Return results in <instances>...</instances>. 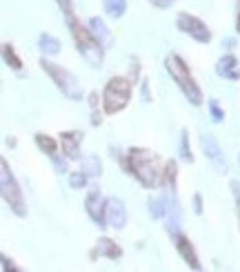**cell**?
I'll return each instance as SVG.
<instances>
[{
	"mask_svg": "<svg viewBox=\"0 0 240 272\" xmlns=\"http://www.w3.org/2000/svg\"><path fill=\"white\" fill-rule=\"evenodd\" d=\"M127 167H129V172L136 176V181L147 190L158 188L165 181V170L160 172V167H158V156L151 150H144V147L129 150Z\"/></svg>",
	"mask_w": 240,
	"mask_h": 272,
	"instance_id": "cell-1",
	"label": "cell"
},
{
	"mask_svg": "<svg viewBox=\"0 0 240 272\" xmlns=\"http://www.w3.org/2000/svg\"><path fill=\"white\" fill-rule=\"evenodd\" d=\"M67 23H69V29H72V36H73V40H76V47H78V52H80V56L92 65L94 69H98L102 65V60H105V47L94 38L92 29H87V27H82V25L78 23L76 16L67 18Z\"/></svg>",
	"mask_w": 240,
	"mask_h": 272,
	"instance_id": "cell-2",
	"label": "cell"
},
{
	"mask_svg": "<svg viewBox=\"0 0 240 272\" xmlns=\"http://www.w3.org/2000/svg\"><path fill=\"white\" fill-rule=\"evenodd\" d=\"M165 67H167V72L171 74V78L176 81V85L180 87V92L187 96V101L192 103L193 107L202 105V92L196 85L193 76L189 74V67L185 65V60L180 58V56H176V54H169L167 58H165Z\"/></svg>",
	"mask_w": 240,
	"mask_h": 272,
	"instance_id": "cell-3",
	"label": "cell"
},
{
	"mask_svg": "<svg viewBox=\"0 0 240 272\" xmlns=\"http://www.w3.org/2000/svg\"><path fill=\"white\" fill-rule=\"evenodd\" d=\"M131 81L125 76H114L109 78V83L105 85L102 92V109L105 114H118L127 107L131 98Z\"/></svg>",
	"mask_w": 240,
	"mask_h": 272,
	"instance_id": "cell-4",
	"label": "cell"
},
{
	"mask_svg": "<svg viewBox=\"0 0 240 272\" xmlns=\"http://www.w3.org/2000/svg\"><path fill=\"white\" fill-rule=\"evenodd\" d=\"M0 190H2V199L11 208V212L16 217H24L27 214V205H24V196L20 192V185L16 181V176L11 174L7 161H0Z\"/></svg>",
	"mask_w": 240,
	"mask_h": 272,
	"instance_id": "cell-5",
	"label": "cell"
},
{
	"mask_svg": "<svg viewBox=\"0 0 240 272\" xmlns=\"http://www.w3.org/2000/svg\"><path fill=\"white\" fill-rule=\"evenodd\" d=\"M40 67L45 69V74H47V76L51 78L53 83L58 85V89H60V92H63L67 98H72V101H80V98H82V87H80V83H78V78L73 76L69 69L60 67V65L49 63L47 58L40 60Z\"/></svg>",
	"mask_w": 240,
	"mask_h": 272,
	"instance_id": "cell-6",
	"label": "cell"
},
{
	"mask_svg": "<svg viewBox=\"0 0 240 272\" xmlns=\"http://www.w3.org/2000/svg\"><path fill=\"white\" fill-rule=\"evenodd\" d=\"M176 25L183 34L192 36V38L198 40V43H209V40H212V31H209V27H207L200 18H196V16H192V14H185V11L183 14H178Z\"/></svg>",
	"mask_w": 240,
	"mask_h": 272,
	"instance_id": "cell-7",
	"label": "cell"
},
{
	"mask_svg": "<svg viewBox=\"0 0 240 272\" xmlns=\"http://www.w3.org/2000/svg\"><path fill=\"white\" fill-rule=\"evenodd\" d=\"M85 210H87V214L92 217L94 223H98L100 228L107 225V201L102 199L98 188L89 190V194H87V199H85Z\"/></svg>",
	"mask_w": 240,
	"mask_h": 272,
	"instance_id": "cell-8",
	"label": "cell"
},
{
	"mask_svg": "<svg viewBox=\"0 0 240 272\" xmlns=\"http://www.w3.org/2000/svg\"><path fill=\"white\" fill-rule=\"evenodd\" d=\"M200 145H202V150H205L207 159L214 163V167L225 174V172H227V161H225V154H222V150H220V145H218L216 138H214L212 134H202Z\"/></svg>",
	"mask_w": 240,
	"mask_h": 272,
	"instance_id": "cell-9",
	"label": "cell"
},
{
	"mask_svg": "<svg viewBox=\"0 0 240 272\" xmlns=\"http://www.w3.org/2000/svg\"><path fill=\"white\" fill-rule=\"evenodd\" d=\"M107 223L114 230H122L127 225V210L125 203L116 196H109L107 199Z\"/></svg>",
	"mask_w": 240,
	"mask_h": 272,
	"instance_id": "cell-10",
	"label": "cell"
},
{
	"mask_svg": "<svg viewBox=\"0 0 240 272\" xmlns=\"http://www.w3.org/2000/svg\"><path fill=\"white\" fill-rule=\"evenodd\" d=\"M173 243H176V250H178V254L183 257V261L187 263L192 270H200V261H198V257H196V252H193V245H192V241H189L187 237H183L180 232H176L173 234Z\"/></svg>",
	"mask_w": 240,
	"mask_h": 272,
	"instance_id": "cell-11",
	"label": "cell"
},
{
	"mask_svg": "<svg viewBox=\"0 0 240 272\" xmlns=\"http://www.w3.org/2000/svg\"><path fill=\"white\" fill-rule=\"evenodd\" d=\"M80 143H82V132H63L60 134V145H63V154L69 161L80 159Z\"/></svg>",
	"mask_w": 240,
	"mask_h": 272,
	"instance_id": "cell-12",
	"label": "cell"
},
{
	"mask_svg": "<svg viewBox=\"0 0 240 272\" xmlns=\"http://www.w3.org/2000/svg\"><path fill=\"white\" fill-rule=\"evenodd\" d=\"M165 199H167V210H165V217H167V230L171 234H176V232H180V205H178V201H176V192L169 190Z\"/></svg>",
	"mask_w": 240,
	"mask_h": 272,
	"instance_id": "cell-13",
	"label": "cell"
},
{
	"mask_svg": "<svg viewBox=\"0 0 240 272\" xmlns=\"http://www.w3.org/2000/svg\"><path fill=\"white\" fill-rule=\"evenodd\" d=\"M89 29H92V34H94V38L98 40V43L105 47V52L107 49H111V45H114V34L109 31V27L105 25V20L102 18H89Z\"/></svg>",
	"mask_w": 240,
	"mask_h": 272,
	"instance_id": "cell-14",
	"label": "cell"
},
{
	"mask_svg": "<svg viewBox=\"0 0 240 272\" xmlns=\"http://www.w3.org/2000/svg\"><path fill=\"white\" fill-rule=\"evenodd\" d=\"M216 74L222 76V78H229V81H240V69H238V60H236V56L227 54L225 58L218 60Z\"/></svg>",
	"mask_w": 240,
	"mask_h": 272,
	"instance_id": "cell-15",
	"label": "cell"
},
{
	"mask_svg": "<svg viewBox=\"0 0 240 272\" xmlns=\"http://www.w3.org/2000/svg\"><path fill=\"white\" fill-rule=\"evenodd\" d=\"M96 254H100V257H107V259H120L122 257V250L116 245V241H111L109 237H102L100 241L96 243V252L92 254V257H96Z\"/></svg>",
	"mask_w": 240,
	"mask_h": 272,
	"instance_id": "cell-16",
	"label": "cell"
},
{
	"mask_svg": "<svg viewBox=\"0 0 240 272\" xmlns=\"http://www.w3.org/2000/svg\"><path fill=\"white\" fill-rule=\"evenodd\" d=\"M102 7L109 18H120L127 11V0H102Z\"/></svg>",
	"mask_w": 240,
	"mask_h": 272,
	"instance_id": "cell-17",
	"label": "cell"
},
{
	"mask_svg": "<svg viewBox=\"0 0 240 272\" xmlns=\"http://www.w3.org/2000/svg\"><path fill=\"white\" fill-rule=\"evenodd\" d=\"M38 45H40V49H43V54H47V56H56V54L60 52V40H58L56 36H51V34L40 36Z\"/></svg>",
	"mask_w": 240,
	"mask_h": 272,
	"instance_id": "cell-18",
	"label": "cell"
},
{
	"mask_svg": "<svg viewBox=\"0 0 240 272\" xmlns=\"http://www.w3.org/2000/svg\"><path fill=\"white\" fill-rule=\"evenodd\" d=\"M82 172H85L87 176H92V179H96V176L102 174V165H100V159L94 154L85 156L82 159Z\"/></svg>",
	"mask_w": 240,
	"mask_h": 272,
	"instance_id": "cell-19",
	"label": "cell"
},
{
	"mask_svg": "<svg viewBox=\"0 0 240 272\" xmlns=\"http://www.w3.org/2000/svg\"><path fill=\"white\" fill-rule=\"evenodd\" d=\"M36 145H38L43 152H47L49 156H53V154H56V150H58L56 138H51L49 134H36Z\"/></svg>",
	"mask_w": 240,
	"mask_h": 272,
	"instance_id": "cell-20",
	"label": "cell"
},
{
	"mask_svg": "<svg viewBox=\"0 0 240 272\" xmlns=\"http://www.w3.org/2000/svg\"><path fill=\"white\" fill-rule=\"evenodd\" d=\"M2 58H5V63L9 65L11 69H16V72H20V69H23V60H20L18 56H16L14 47H11L9 43L2 45Z\"/></svg>",
	"mask_w": 240,
	"mask_h": 272,
	"instance_id": "cell-21",
	"label": "cell"
},
{
	"mask_svg": "<svg viewBox=\"0 0 240 272\" xmlns=\"http://www.w3.org/2000/svg\"><path fill=\"white\" fill-rule=\"evenodd\" d=\"M176 174H178V165H176V161H167L165 163V183L169 185V190L171 192H176Z\"/></svg>",
	"mask_w": 240,
	"mask_h": 272,
	"instance_id": "cell-22",
	"label": "cell"
},
{
	"mask_svg": "<svg viewBox=\"0 0 240 272\" xmlns=\"http://www.w3.org/2000/svg\"><path fill=\"white\" fill-rule=\"evenodd\" d=\"M165 210H167V199H149V214L154 219H163L165 217Z\"/></svg>",
	"mask_w": 240,
	"mask_h": 272,
	"instance_id": "cell-23",
	"label": "cell"
},
{
	"mask_svg": "<svg viewBox=\"0 0 240 272\" xmlns=\"http://www.w3.org/2000/svg\"><path fill=\"white\" fill-rule=\"evenodd\" d=\"M180 154H183V159L187 161V163H192V161H193L192 147H189V134H187V130H183V141H180Z\"/></svg>",
	"mask_w": 240,
	"mask_h": 272,
	"instance_id": "cell-24",
	"label": "cell"
},
{
	"mask_svg": "<svg viewBox=\"0 0 240 272\" xmlns=\"http://www.w3.org/2000/svg\"><path fill=\"white\" fill-rule=\"evenodd\" d=\"M69 185H72L73 190H82L87 185V176L85 172H72L69 174Z\"/></svg>",
	"mask_w": 240,
	"mask_h": 272,
	"instance_id": "cell-25",
	"label": "cell"
},
{
	"mask_svg": "<svg viewBox=\"0 0 240 272\" xmlns=\"http://www.w3.org/2000/svg\"><path fill=\"white\" fill-rule=\"evenodd\" d=\"M209 112H212V116H214V121H216V123L225 121V112L220 109L218 101H209Z\"/></svg>",
	"mask_w": 240,
	"mask_h": 272,
	"instance_id": "cell-26",
	"label": "cell"
},
{
	"mask_svg": "<svg viewBox=\"0 0 240 272\" xmlns=\"http://www.w3.org/2000/svg\"><path fill=\"white\" fill-rule=\"evenodd\" d=\"M56 2H58V7L63 9V14L67 16V18H72L73 16V2L72 0H56Z\"/></svg>",
	"mask_w": 240,
	"mask_h": 272,
	"instance_id": "cell-27",
	"label": "cell"
},
{
	"mask_svg": "<svg viewBox=\"0 0 240 272\" xmlns=\"http://www.w3.org/2000/svg\"><path fill=\"white\" fill-rule=\"evenodd\" d=\"M154 7H160V9H167V7H171L176 0H149Z\"/></svg>",
	"mask_w": 240,
	"mask_h": 272,
	"instance_id": "cell-28",
	"label": "cell"
},
{
	"mask_svg": "<svg viewBox=\"0 0 240 272\" xmlns=\"http://www.w3.org/2000/svg\"><path fill=\"white\" fill-rule=\"evenodd\" d=\"M193 212H196V214H202V199H200V194L193 196Z\"/></svg>",
	"mask_w": 240,
	"mask_h": 272,
	"instance_id": "cell-29",
	"label": "cell"
},
{
	"mask_svg": "<svg viewBox=\"0 0 240 272\" xmlns=\"http://www.w3.org/2000/svg\"><path fill=\"white\" fill-rule=\"evenodd\" d=\"M231 190L236 192V203H238V212H240V183L234 181V183H231Z\"/></svg>",
	"mask_w": 240,
	"mask_h": 272,
	"instance_id": "cell-30",
	"label": "cell"
},
{
	"mask_svg": "<svg viewBox=\"0 0 240 272\" xmlns=\"http://www.w3.org/2000/svg\"><path fill=\"white\" fill-rule=\"evenodd\" d=\"M100 114H98V109H92V125H100Z\"/></svg>",
	"mask_w": 240,
	"mask_h": 272,
	"instance_id": "cell-31",
	"label": "cell"
},
{
	"mask_svg": "<svg viewBox=\"0 0 240 272\" xmlns=\"http://www.w3.org/2000/svg\"><path fill=\"white\" fill-rule=\"evenodd\" d=\"M236 31L240 34V0H238V16H236Z\"/></svg>",
	"mask_w": 240,
	"mask_h": 272,
	"instance_id": "cell-32",
	"label": "cell"
}]
</instances>
